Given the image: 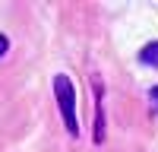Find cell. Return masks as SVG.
Returning <instances> with one entry per match:
<instances>
[{
    "mask_svg": "<svg viewBox=\"0 0 158 152\" xmlns=\"http://www.w3.org/2000/svg\"><path fill=\"white\" fill-rule=\"evenodd\" d=\"M54 95H57V105L63 114V124H67L70 136H79V120H76V86L70 76H54Z\"/></svg>",
    "mask_w": 158,
    "mask_h": 152,
    "instance_id": "6da1fadb",
    "label": "cell"
},
{
    "mask_svg": "<svg viewBox=\"0 0 158 152\" xmlns=\"http://www.w3.org/2000/svg\"><path fill=\"white\" fill-rule=\"evenodd\" d=\"M139 60L146 63V67H158V41H149L146 48L139 51Z\"/></svg>",
    "mask_w": 158,
    "mask_h": 152,
    "instance_id": "7a4b0ae2",
    "label": "cell"
},
{
    "mask_svg": "<svg viewBox=\"0 0 158 152\" xmlns=\"http://www.w3.org/2000/svg\"><path fill=\"white\" fill-rule=\"evenodd\" d=\"M6 48H10V41H6V35H0V54H3Z\"/></svg>",
    "mask_w": 158,
    "mask_h": 152,
    "instance_id": "3957f363",
    "label": "cell"
},
{
    "mask_svg": "<svg viewBox=\"0 0 158 152\" xmlns=\"http://www.w3.org/2000/svg\"><path fill=\"white\" fill-rule=\"evenodd\" d=\"M149 95H152V101H155V105H158V86L152 89V92H149Z\"/></svg>",
    "mask_w": 158,
    "mask_h": 152,
    "instance_id": "277c9868",
    "label": "cell"
}]
</instances>
